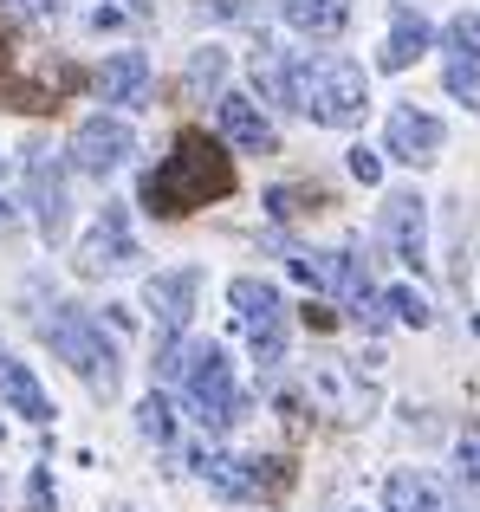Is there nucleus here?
Wrapping results in <instances>:
<instances>
[{
	"instance_id": "nucleus-7",
	"label": "nucleus",
	"mask_w": 480,
	"mask_h": 512,
	"mask_svg": "<svg viewBox=\"0 0 480 512\" xmlns=\"http://www.w3.org/2000/svg\"><path fill=\"white\" fill-rule=\"evenodd\" d=\"M137 260H143V247H137V234H130V214L111 201V208L91 221L85 247H78V273H85V279H104V273H130Z\"/></svg>"
},
{
	"instance_id": "nucleus-29",
	"label": "nucleus",
	"mask_w": 480,
	"mask_h": 512,
	"mask_svg": "<svg viewBox=\"0 0 480 512\" xmlns=\"http://www.w3.org/2000/svg\"><path fill=\"white\" fill-rule=\"evenodd\" d=\"M0 227H7V201H0Z\"/></svg>"
},
{
	"instance_id": "nucleus-4",
	"label": "nucleus",
	"mask_w": 480,
	"mask_h": 512,
	"mask_svg": "<svg viewBox=\"0 0 480 512\" xmlns=\"http://www.w3.org/2000/svg\"><path fill=\"white\" fill-rule=\"evenodd\" d=\"M39 338L52 344V357H65L78 376H85L91 396H117V344L104 338V325L91 312H78V305H52L46 318H39Z\"/></svg>"
},
{
	"instance_id": "nucleus-3",
	"label": "nucleus",
	"mask_w": 480,
	"mask_h": 512,
	"mask_svg": "<svg viewBox=\"0 0 480 512\" xmlns=\"http://www.w3.org/2000/svg\"><path fill=\"white\" fill-rule=\"evenodd\" d=\"M163 376H176L182 383V396H189V409H195V422L202 428H234L240 422V389H234V370H228V357H221V344H169L163 350Z\"/></svg>"
},
{
	"instance_id": "nucleus-5",
	"label": "nucleus",
	"mask_w": 480,
	"mask_h": 512,
	"mask_svg": "<svg viewBox=\"0 0 480 512\" xmlns=\"http://www.w3.org/2000/svg\"><path fill=\"white\" fill-rule=\"evenodd\" d=\"M228 305H234V318H240V338H247V350L260 363H279L286 357V299H279V286L273 279H234L228 286Z\"/></svg>"
},
{
	"instance_id": "nucleus-20",
	"label": "nucleus",
	"mask_w": 480,
	"mask_h": 512,
	"mask_svg": "<svg viewBox=\"0 0 480 512\" xmlns=\"http://www.w3.org/2000/svg\"><path fill=\"white\" fill-rule=\"evenodd\" d=\"M137 428L150 441H169V435H176V409H169V396H156V389H150V396H143V409H137Z\"/></svg>"
},
{
	"instance_id": "nucleus-18",
	"label": "nucleus",
	"mask_w": 480,
	"mask_h": 512,
	"mask_svg": "<svg viewBox=\"0 0 480 512\" xmlns=\"http://www.w3.org/2000/svg\"><path fill=\"white\" fill-rule=\"evenodd\" d=\"M383 506L390 512H448V500H442V487H435L429 474H390V487H383Z\"/></svg>"
},
{
	"instance_id": "nucleus-22",
	"label": "nucleus",
	"mask_w": 480,
	"mask_h": 512,
	"mask_svg": "<svg viewBox=\"0 0 480 512\" xmlns=\"http://www.w3.org/2000/svg\"><path fill=\"white\" fill-rule=\"evenodd\" d=\"M448 91H455L468 111H480V65H468V59H455L448 65Z\"/></svg>"
},
{
	"instance_id": "nucleus-10",
	"label": "nucleus",
	"mask_w": 480,
	"mask_h": 512,
	"mask_svg": "<svg viewBox=\"0 0 480 512\" xmlns=\"http://www.w3.org/2000/svg\"><path fill=\"white\" fill-rule=\"evenodd\" d=\"M195 292H202V273H195V266L156 273V279H150V292H143V299H150V312H156V331H163L169 344L189 331V318H195Z\"/></svg>"
},
{
	"instance_id": "nucleus-12",
	"label": "nucleus",
	"mask_w": 480,
	"mask_h": 512,
	"mask_svg": "<svg viewBox=\"0 0 480 512\" xmlns=\"http://www.w3.org/2000/svg\"><path fill=\"white\" fill-rule=\"evenodd\" d=\"M221 137H228L240 156H273V150H279L266 111H260L253 98H240V91H221Z\"/></svg>"
},
{
	"instance_id": "nucleus-15",
	"label": "nucleus",
	"mask_w": 480,
	"mask_h": 512,
	"mask_svg": "<svg viewBox=\"0 0 480 512\" xmlns=\"http://www.w3.org/2000/svg\"><path fill=\"white\" fill-rule=\"evenodd\" d=\"M195 474H202L221 500H260V487H253V461H240V454L202 448V454H195Z\"/></svg>"
},
{
	"instance_id": "nucleus-23",
	"label": "nucleus",
	"mask_w": 480,
	"mask_h": 512,
	"mask_svg": "<svg viewBox=\"0 0 480 512\" xmlns=\"http://www.w3.org/2000/svg\"><path fill=\"white\" fill-rule=\"evenodd\" d=\"M221 78H228V59H221L215 46L195 52V65H189V91H208V85H221Z\"/></svg>"
},
{
	"instance_id": "nucleus-21",
	"label": "nucleus",
	"mask_w": 480,
	"mask_h": 512,
	"mask_svg": "<svg viewBox=\"0 0 480 512\" xmlns=\"http://www.w3.org/2000/svg\"><path fill=\"white\" fill-rule=\"evenodd\" d=\"M448 52L480 65V13H455V20H448Z\"/></svg>"
},
{
	"instance_id": "nucleus-26",
	"label": "nucleus",
	"mask_w": 480,
	"mask_h": 512,
	"mask_svg": "<svg viewBox=\"0 0 480 512\" xmlns=\"http://www.w3.org/2000/svg\"><path fill=\"white\" fill-rule=\"evenodd\" d=\"M13 13H26V20H46V13H59L65 0H7Z\"/></svg>"
},
{
	"instance_id": "nucleus-27",
	"label": "nucleus",
	"mask_w": 480,
	"mask_h": 512,
	"mask_svg": "<svg viewBox=\"0 0 480 512\" xmlns=\"http://www.w3.org/2000/svg\"><path fill=\"white\" fill-rule=\"evenodd\" d=\"M124 13H150V0H124Z\"/></svg>"
},
{
	"instance_id": "nucleus-13",
	"label": "nucleus",
	"mask_w": 480,
	"mask_h": 512,
	"mask_svg": "<svg viewBox=\"0 0 480 512\" xmlns=\"http://www.w3.org/2000/svg\"><path fill=\"white\" fill-rule=\"evenodd\" d=\"M0 409L26 415V422H52V396L39 389V376L26 370L13 350H0Z\"/></svg>"
},
{
	"instance_id": "nucleus-19",
	"label": "nucleus",
	"mask_w": 480,
	"mask_h": 512,
	"mask_svg": "<svg viewBox=\"0 0 480 512\" xmlns=\"http://www.w3.org/2000/svg\"><path fill=\"white\" fill-rule=\"evenodd\" d=\"M383 318H396V325H416V331H422L435 312H429V299H422L416 286H390V292H383Z\"/></svg>"
},
{
	"instance_id": "nucleus-14",
	"label": "nucleus",
	"mask_w": 480,
	"mask_h": 512,
	"mask_svg": "<svg viewBox=\"0 0 480 512\" xmlns=\"http://www.w3.org/2000/svg\"><path fill=\"white\" fill-rule=\"evenodd\" d=\"M98 98L104 104H143L150 98V59L143 52H111L98 72Z\"/></svg>"
},
{
	"instance_id": "nucleus-9",
	"label": "nucleus",
	"mask_w": 480,
	"mask_h": 512,
	"mask_svg": "<svg viewBox=\"0 0 480 512\" xmlns=\"http://www.w3.org/2000/svg\"><path fill=\"white\" fill-rule=\"evenodd\" d=\"M383 240H390V253L403 266L429 260V201H422L416 188H403V195L383 201Z\"/></svg>"
},
{
	"instance_id": "nucleus-30",
	"label": "nucleus",
	"mask_w": 480,
	"mask_h": 512,
	"mask_svg": "<svg viewBox=\"0 0 480 512\" xmlns=\"http://www.w3.org/2000/svg\"><path fill=\"white\" fill-rule=\"evenodd\" d=\"M111 512H137V506H111Z\"/></svg>"
},
{
	"instance_id": "nucleus-11",
	"label": "nucleus",
	"mask_w": 480,
	"mask_h": 512,
	"mask_svg": "<svg viewBox=\"0 0 480 512\" xmlns=\"http://www.w3.org/2000/svg\"><path fill=\"white\" fill-rule=\"evenodd\" d=\"M448 143L442 117L416 111V104H403V111H390V130H383V156H396V163H429L435 150Z\"/></svg>"
},
{
	"instance_id": "nucleus-24",
	"label": "nucleus",
	"mask_w": 480,
	"mask_h": 512,
	"mask_svg": "<svg viewBox=\"0 0 480 512\" xmlns=\"http://www.w3.org/2000/svg\"><path fill=\"white\" fill-rule=\"evenodd\" d=\"M344 169H351L364 188H377V182H383V156H377V150H364V143H357V150L344 156Z\"/></svg>"
},
{
	"instance_id": "nucleus-6",
	"label": "nucleus",
	"mask_w": 480,
	"mask_h": 512,
	"mask_svg": "<svg viewBox=\"0 0 480 512\" xmlns=\"http://www.w3.org/2000/svg\"><path fill=\"white\" fill-rule=\"evenodd\" d=\"M65 156H72V169H85V175H98V182H104L111 169H124L130 156H137V130H130L124 117H104L98 111V117H85V124L72 130V150H65Z\"/></svg>"
},
{
	"instance_id": "nucleus-2",
	"label": "nucleus",
	"mask_w": 480,
	"mask_h": 512,
	"mask_svg": "<svg viewBox=\"0 0 480 512\" xmlns=\"http://www.w3.org/2000/svg\"><path fill=\"white\" fill-rule=\"evenodd\" d=\"M286 104L305 111L312 124H325V130H351V124H364V111H370V78H364L357 59L318 52V59L286 65Z\"/></svg>"
},
{
	"instance_id": "nucleus-17",
	"label": "nucleus",
	"mask_w": 480,
	"mask_h": 512,
	"mask_svg": "<svg viewBox=\"0 0 480 512\" xmlns=\"http://www.w3.org/2000/svg\"><path fill=\"white\" fill-rule=\"evenodd\" d=\"M429 52V20L422 13H409V7H396V26H390V39H383V72H409V65Z\"/></svg>"
},
{
	"instance_id": "nucleus-25",
	"label": "nucleus",
	"mask_w": 480,
	"mask_h": 512,
	"mask_svg": "<svg viewBox=\"0 0 480 512\" xmlns=\"http://www.w3.org/2000/svg\"><path fill=\"white\" fill-rule=\"evenodd\" d=\"M455 461H461V480H474V487H480V435H461Z\"/></svg>"
},
{
	"instance_id": "nucleus-16",
	"label": "nucleus",
	"mask_w": 480,
	"mask_h": 512,
	"mask_svg": "<svg viewBox=\"0 0 480 512\" xmlns=\"http://www.w3.org/2000/svg\"><path fill=\"white\" fill-rule=\"evenodd\" d=\"M279 13L305 39H338L344 20H351V0H279Z\"/></svg>"
},
{
	"instance_id": "nucleus-8",
	"label": "nucleus",
	"mask_w": 480,
	"mask_h": 512,
	"mask_svg": "<svg viewBox=\"0 0 480 512\" xmlns=\"http://www.w3.org/2000/svg\"><path fill=\"white\" fill-rule=\"evenodd\" d=\"M26 195H33V221H39V234L46 240H59L65 234V163L52 150H26Z\"/></svg>"
},
{
	"instance_id": "nucleus-1",
	"label": "nucleus",
	"mask_w": 480,
	"mask_h": 512,
	"mask_svg": "<svg viewBox=\"0 0 480 512\" xmlns=\"http://www.w3.org/2000/svg\"><path fill=\"white\" fill-rule=\"evenodd\" d=\"M221 195H234V156L208 130H182L163 163L143 175V208L163 214V221H182V214L208 208Z\"/></svg>"
},
{
	"instance_id": "nucleus-28",
	"label": "nucleus",
	"mask_w": 480,
	"mask_h": 512,
	"mask_svg": "<svg viewBox=\"0 0 480 512\" xmlns=\"http://www.w3.org/2000/svg\"><path fill=\"white\" fill-rule=\"evenodd\" d=\"M0 72H7V39H0Z\"/></svg>"
}]
</instances>
